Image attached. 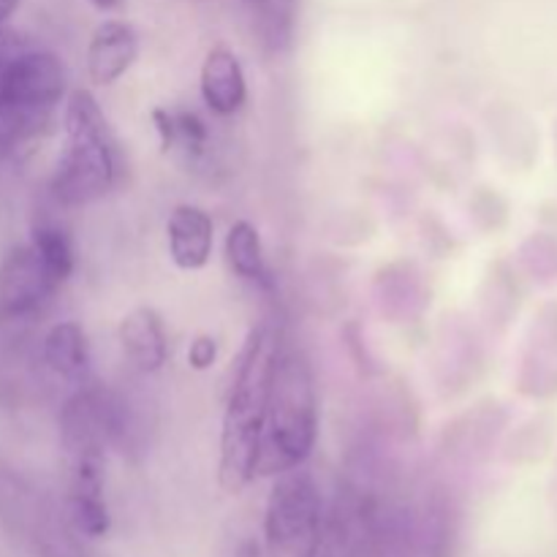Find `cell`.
I'll return each mask as SVG.
<instances>
[{
	"label": "cell",
	"instance_id": "11",
	"mask_svg": "<svg viewBox=\"0 0 557 557\" xmlns=\"http://www.w3.org/2000/svg\"><path fill=\"white\" fill-rule=\"evenodd\" d=\"M201 101L218 117H232L248 101V79L243 63L228 47L218 44L207 52L199 74Z\"/></svg>",
	"mask_w": 557,
	"mask_h": 557
},
{
	"label": "cell",
	"instance_id": "8",
	"mask_svg": "<svg viewBox=\"0 0 557 557\" xmlns=\"http://www.w3.org/2000/svg\"><path fill=\"white\" fill-rule=\"evenodd\" d=\"M69 517L76 531L87 539H101L109 533L107 495H103V455L82 451L69 455V495H65Z\"/></svg>",
	"mask_w": 557,
	"mask_h": 557
},
{
	"label": "cell",
	"instance_id": "12",
	"mask_svg": "<svg viewBox=\"0 0 557 557\" xmlns=\"http://www.w3.org/2000/svg\"><path fill=\"white\" fill-rule=\"evenodd\" d=\"M120 346L139 373L150 375L166 364L169 337L156 308H136L120 321Z\"/></svg>",
	"mask_w": 557,
	"mask_h": 557
},
{
	"label": "cell",
	"instance_id": "2",
	"mask_svg": "<svg viewBox=\"0 0 557 557\" xmlns=\"http://www.w3.org/2000/svg\"><path fill=\"white\" fill-rule=\"evenodd\" d=\"M319 389L308 357L281 337L272 362L270 392H267L264 430H261L259 468L256 479L302 468L319 441Z\"/></svg>",
	"mask_w": 557,
	"mask_h": 557
},
{
	"label": "cell",
	"instance_id": "9",
	"mask_svg": "<svg viewBox=\"0 0 557 557\" xmlns=\"http://www.w3.org/2000/svg\"><path fill=\"white\" fill-rule=\"evenodd\" d=\"M169 256L183 272H199L215 250V221L199 205H177L166 221Z\"/></svg>",
	"mask_w": 557,
	"mask_h": 557
},
{
	"label": "cell",
	"instance_id": "21",
	"mask_svg": "<svg viewBox=\"0 0 557 557\" xmlns=\"http://www.w3.org/2000/svg\"><path fill=\"white\" fill-rule=\"evenodd\" d=\"M16 5H20V0H0V27L9 22V16L14 14Z\"/></svg>",
	"mask_w": 557,
	"mask_h": 557
},
{
	"label": "cell",
	"instance_id": "13",
	"mask_svg": "<svg viewBox=\"0 0 557 557\" xmlns=\"http://www.w3.org/2000/svg\"><path fill=\"white\" fill-rule=\"evenodd\" d=\"M44 362L58 379L69 381L71 386L90 384L92 373V351L87 332L79 321H58L52 330L44 335Z\"/></svg>",
	"mask_w": 557,
	"mask_h": 557
},
{
	"label": "cell",
	"instance_id": "14",
	"mask_svg": "<svg viewBox=\"0 0 557 557\" xmlns=\"http://www.w3.org/2000/svg\"><path fill=\"white\" fill-rule=\"evenodd\" d=\"M152 123H156L158 141L163 152H185L188 158L205 156L210 147V128L205 120L188 109H152Z\"/></svg>",
	"mask_w": 557,
	"mask_h": 557
},
{
	"label": "cell",
	"instance_id": "16",
	"mask_svg": "<svg viewBox=\"0 0 557 557\" xmlns=\"http://www.w3.org/2000/svg\"><path fill=\"white\" fill-rule=\"evenodd\" d=\"M27 243L33 245L36 256L41 259L44 270L52 277L54 286H63L71 275H74L76 256H74V243H71L69 232H65L60 223L54 221H41L33 226L30 239Z\"/></svg>",
	"mask_w": 557,
	"mask_h": 557
},
{
	"label": "cell",
	"instance_id": "4",
	"mask_svg": "<svg viewBox=\"0 0 557 557\" xmlns=\"http://www.w3.org/2000/svg\"><path fill=\"white\" fill-rule=\"evenodd\" d=\"M69 71L49 49H38L9 25L0 27V112L49 120L65 101Z\"/></svg>",
	"mask_w": 557,
	"mask_h": 557
},
{
	"label": "cell",
	"instance_id": "5",
	"mask_svg": "<svg viewBox=\"0 0 557 557\" xmlns=\"http://www.w3.org/2000/svg\"><path fill=\"white\" fill-rule=\"evenodd\" d=\"M324 500L308 468L277 473L267 495L264 557H319Z\"/></svg>",
	"mask_w": 557,
	"mask_h": 557
},
{
	"label": "cell",
	"instance_id": "19",
	"mask_svg": "<svg viewBox=\"0 0 557 557\" xmlns=\"http://www.w3.org/2000/svg\"><path fill=\"white\" fill-rule=\"evenodd\" d=\"M218 359V341L212 335H199L188 348V364L194 370L212 368Z\"/></svg>",
	"mask_w": 557,
	"mask_h": 557
},
{
	"label": "cell",
	"instance_id": "7",
	"mask_svg": "<svg viewBox=\"0 0 557 557\" xmlns=\"http://www.w3.org/2000/svg\"><path fill=\"white\" fill-rule=\"evenodd\" d=\"M58 286L44 270L30 243L14 245L0 261V321H20L36 313Z\"/></svg>",
	"mask_w": 557,
	"mask_h": 557
},
{
	"label": "cell",
	"instance_id": "6",
	"mask_svg": "<svg viewBox=\"0 0 557 557\" xmlns=\"http://www.w3.org/2000/svg\"><path fill=\"white\" fill-rule=\"evenodd\" d=\"M384 504L362 479L346 476L321 522L319 557H364Z\"/></svg>",
	"mask_w": 557,
	"mask_h": 557
},
{
	"label": "cell",
	"instance_id": "10",
	"mask_svg": "<svg viewBox=\"0 0 557 557\" xmlns=\"http://www.w3.org/2000/svg\"><path fill=\"white\" fill-rule=\"evenodd\" d=\"M139 58V36L125 20H103L87 44V74L107 87L123 79Z\"/></svg>",
	"mask_w": 557,
	"mask_h": 557
},
{
	"label": "cell",
	"instance_id": "1",
	"mask_svg": "<svg viewBox=\"0 0 557 557\" xmlns=\"http://www.w3.org/2000/svg\"><path fill=\"white\" fill-rule=\"evenodd\" d=\"M281 337V330H275L272 324L256 326L245 341L237 368H234V379L228 384L218 479H221V487L232 495L243 493L256 479L267 392H270L272 362H275Z\"/></svg>",
	"mask_w": 557,
	"mask_h": 557
},
{
	"label": "cell",
	"instance_id": "22",
	"mask_svg": "<svg viewBox=\"0 0 557 557\" xmlns=\"http://www.w3.org/2000/svg\"><path fill=\"white\" fill-rule=\"evenodd\" d=\"M87 3L98 11H114L120 3H123V0H87Z\"/></svg>",
	"mask_w": 557,
	"mask_h": 557
},
{
	"label": "cell",
	"instance_id": "3",
	"mask_svg": "<svg viewBox=\"0 0 557 557\" xmlns=\"http://www.w3.org/2000/svg\"><path fill=\"white\" fill-rule=\"evenodd\" d=\"M63 131L65 141L52 174V196L60 207H87L112 190L117 158L107 114L85 87L65 96Z\"/></svg>",
	"mask_w": 557,
	"mask_h": 557
},
{
	"label": "cell",
	"instance_id": "15",
	"mask_svg": "<svg viewBox=\"0 0 557 557\" xmlns=\"http://www.w3.org/2000/svg\"><path fill=\"white\" fill-rule=\"evenodd\" d=\"M226 261L228 270L248 283L270 286V267H267L264 243L259 228L250 221H234L226 232Z\"/></svg>",
	"mask_w": 557,
	"mask_h": 557
},
{
	"label": "cell",
	"instance_id": "18",
	"mask_svg": "<svg viewBox=\"0 0 557 557\" xmlns=\"http://www.w3.org/2000/svg\"><path fill=\"white\" fill-rule=\"evenodd\" d=\"M455 544V520L446 500H433L419 533V557H451Z\"/></svg>",
	"mask_w": 557,
	"mask_h": 557
},
{
	"label": "cell",
	"instance_id": "17",
	"mask_svg": "<svg viewBox=\"0 0 557 557\" xmlns=\"http://www.w3.org/2000/svg\"><path fill=\"white\" fill-rule=\"evenodd\" d=\"M256 27L270 52H283L294 38L299 0H248Z\"/></svg>",
	"mask_w": 557,
	"mask_h": 557
},
{
	"label": "cell",
	"instance_id": "20",
	"mask_svg": "<svg viewBox=\"0 0 557 557\" xmlns=\"http://www.w3.org/2000/svg\"><path fill=\"white\" fill-rule=\"evenodd\" d=\"M234 557H264V553H261V547L256 542H243Z\"/></svg>",
	"mask_w": 557,
	"mask_h": 557
}]
</instances>
